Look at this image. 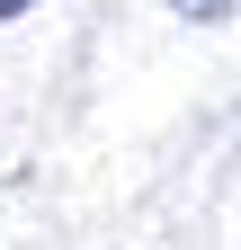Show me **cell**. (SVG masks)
Wrapping results in <instances>:
<instances>
[{
    "label": "cell",
    "instance_id": "cell-1",
    "mask_svg": "<svg viewBox=\"0 0 241 250\" xmlns=\"http://www.w3.org/2000/svg\"><path fill=\"white\" fill-rule=\"evenodd\" d=\"M170 9H188V18H232V0H170Z\"/></svg>",
    "mask_w": 241,
    "mask_h": 250
},
{
    "label": "cell",
    "instance_id": "cell-2",
    "mask_svg": "<svg viewBox=\"0 0 241 250\" xmlns=\"http://www.w3.org/2000/svg\"><path fill=\"white\" fill-rule=\"evenodd\" d=\"M27 9H36V0H0V18H27Z\"/></svg>",
    "mask_w": 241,
    "mask_h": 250
}]
</instances>
